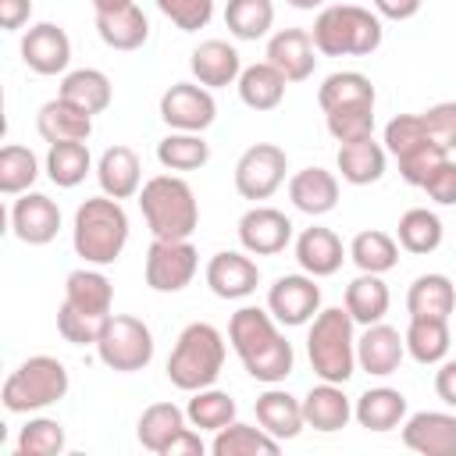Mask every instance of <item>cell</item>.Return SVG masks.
<instances>
[{"label":"cell","instance_id":"6da1fadb","mask_svg":"<svg viewBox=\"0 0 456 456\" xmlns=\"http://www.w3.org/2000/svg\"><path fill=\"white\" fill-rule=\"evenodd\" d=\"M228 342L242 360L246 374L264 385H281L292 374V342L278 331V321L264 306H239L228 321Z\"/></svg>","mask_w":456,"mask_h":456},{"label":"cell","instance_id":"7a4b0ae2","mask_svg":"<svg viewBox=\"0 0 456 456\" xmlns=\"http://www.w3.org/2000/svg\"><path fill=\"white\" fill-rule=\"evenodd\" d=\"M314 46L321 57H370L381 39V14L360 4H331L314 18Z\"/></svg>","mask_w":456,"mask_h":456},{"label":"cell","instance_id":"3957f363","mask_svg":"<svg viewBox=\"0 0 456 456\" xmlns=\"http://www.w3.org/2000/svg\"><path fill=\"white\" fill-rule=\"evenodd\" d=\"M71 246L93 267L114 264L128 246V214H125L121 200L93 196V200L78 203L75 221H71Z\"/></svg>","mask_w":456,"mask_h":456},{"label":"cell","instance_id":"277c9868","mask_svg":"<svg viewBox=\"0 0 456 456\" xmlns=\"http://www.w3.org/2000/svg\"><path fill=\"white\" fill-rule=\"evenodd\" d=\"M356 321L346 306H321L306 331V356L321 381L346 385L356 374Z\"/></svg>","mask_w":456,"mask_h":456},{"label":"cell","instance_id":"5b68a950","mask_svg":"<svg viewBox=\"0 0 456 456\" xmlns=\"http://www.w3.org/2000/svg\"><path fill=\"white\" fill-rule=\"evenodd\" d=\"M224 356H228L224 335L214 324H207V321H192L175 338V349L167 356V381L178 392L210 388L221 378Z\"/></svg>","mask_w":456,"mask_h":456},{"label":"cell","instance_id":"8992f818","mask_svg":"<svg viewBox=\"0 0 456 456\" xmlns=\"http://www.w3.org/2000/svg\"><path fill=\"white\" fill-rule=\"evenodd\" d=\"M139 210L153 239H189L200 224V203L182 175H153L139 189Z\"/></svg>","mask_w":456,"mask_h":456},{"label":"cell","instance_id":"52a82bcc","mask_svg":"<svg viewBox=\"0 0 456 456\" xmlns=\"http://www.w3.org/2000/svg\"><path fill=\"white\" fill-rule=\"evenodd\" d=\"M68 388H71L68 367L57 356L36 353L7 374L0 399H4L7 413H36V410H46V406L61 403L68 395Z\"/></svg>","mask_w":456,"mask_h":456},{"label":"cell","instance_id":"ba28073f","mask_svg":"<svg viewBox=\"0 0 456 456\" xmlns=\"http://www.w3.org/2000/svg\"><path fill=\"white\" fill-rule=\"evenodd\" d=\"M96 356L103 367L118 370V374H135L146 370L153 360V331L146 321L132 317V314H110L100 342H96Z\"/></svg>","mask_w":456,"mask_h":456},{"label":"cell","instance_id":"9c48e42d","mask_svg":"<svg viewBox=\"0 0 456 456\" xmlns=\"http://www.w3.org/2000/svg\"><path fill=\"white\" fill-rule=\"evenodd\" d=\"M289 171V157L281 146L274 142H253L249 150H242V157L235 160V192L242 200H271Z\"/></svg>","mask_w":456,"mask_h":456},{"label":"cell","instance_id":"30bf717a","mask_svg":"<svg viewBox=\"0 0 456 456\" xmlns=\"http://www.w3.org/2000/svg\"><path fill=\"white\" fill-rule=\"evenodd\" d=\"M200 267V253L189 239H153L146 249V285L153 292H182Z\"/></svg>","mask_w":456,"mask_h":456},{"label":"cell","instance_id":"8fae6325","mask_svg":"<svg viewBox=\"0 0 456 456\" xmlns=\"http://www.w3.org/2000/svg\"><path fill=\"white\" fill-rule=\"evenodd\" d=\"M160 121L171 132H207L217 118L214 89L200 82H175L160 93Z\"/></svg>","mask_w":456,"mask_h":456},{"label":"cell","instance_id":"7c38bea8","mask_svg":"<svg viewBox=\"0 0 456 456\" xmlns=\"http://www.w3.org/2000/svg\"><path fill=\"white\" fill-rule=\"evenodd\" d=\"M267 310L278 324L285 328H299L310 324L321 310V285L314 274H281L274 278V285L267 289Z\"/></svg>","mask_w":456,"mask_h":456},{"label":"cell","instance_id":"4fadbf2b","mask_svg":"<svg viewBox=\"0 0 456 456\" xmlns=\"http://www.w3.org/2000/svg\"><path fill=\"white\" fill-rule=\"evenodd\" d=\"M239 242L253 256H274L292 242V221L285 210L256 203L239 217Z\"/></svg>","mask_w":456,"mask_h":456},{"label":"cell","instance_id":"5bb4252c","mask_svg":"<svg viewBox=\"0 0 456 456\" xmlns=\"http://www.w3.org/2000/svg\"><path fill=\"white\" fill-rule=\"evenodd\" d=\"M21 61L36 75H68V64H71L68 32L53 21L28 25L25 36H21Z\"/></svg>","mask_w":456,"mask_h":456},{"label":"cell","instance_id":"9a60e30c","mask_svg":"<svg viewBox=\"0 0 456 456\" xmlns=\"http://www.w3.org/2000/svg\"><path fill=\"white\" fill-rule=\"evenodd\" d=\"M207 285L217 299H246L260 285V267L246 249H221L207 264Z\"/></svg>","mask_w":456,"mask_h":456},{"label":"cell","instance_id":"2e32d148","mask_svg":"<svg viewBox=\"0 0 456 456\" xmlns=\"http://www.w3.org/2000/svg\"><path fill=\"white\" fill-rule=\"evenodd\" d=\"M11 232L25 246H46L61 232V207L46 192H21L11 207Z\"/></svg>","mask_w":456,"mask_h":456},{"label":"cell","instance_id":"e0dca14e","mask_svg":"<svg viewBox=\"0 0 456 456\" xmlns=\"http://www.w3.org/2000/svg\"><path fill=\"white\" fill-rule=\"evenodd\" d=\"M403 445L420 456H456V417L445 410H420L403 420Z\"/></svg>","mask_w":456,"mask_h":456},{"label":"cell","instance_id":"ac0fdd59","mask_svg":"<svg viewBox=\"0 0 456 456\" xmlns=\"http://www.w3.org/2000/svg\"><path fill=\"white\" fill-rule=\"evenodd\" d=\"M406 356V338L399 335V328L378 321V324H367L363 335L356 338V367L367 370L370 378H388L399 370Z\"/></svg>","mask_w":456,"mask_h":456},{"label":"cell","instance_id":"d6986e66","mask_svg":"<svg viewBox=\"0 0 456 456\" xmlns=\"http://www.w3.org/2000/svg\"><path fill=\"white\" fill-rule=\"evenodd\" d=\"M267 64H274L285 82H306L317 68V46L306 28H278L267 39Z\"/></svg>","mask_w":456,"mask_h":456},{"label":"cell","instance_id":"ffe728a7","mask_svg":"<svg viewBox=\"0 0 456 456\" xmlns=\"http://www.w3.org/2000/svg\"><path fill=\"white\" fill-rule=\"evenodd\" d=\"M189 71L200 86L207 89H224L235 86L242 75V57L228 39H203L192 53H189Z\"/></svg>","mask_w":456,"mask_h":456},{"label":"cell","instance_id":"44dd1931","mask_svg":"<svg viewBox=\"0 0 456 456\" xmlns=\"http://www.w3.org/2000/svg\"><path fill=\"white\" fill-rule=\"evenodd\" d=\"M96 182L103 189V196H114V200H132L139 196L142 189V164H139V153L132 146H107L96 160Z\"/></svg>","mask_w":456,"mask_h":456},{"label":"cell","instance_id":"7402d4cb","mask_svg":"<svg viewBox=\"0 0 456 456\" xmlns=\"http://www.w3.org/2000/svg\"><path fill=\"white\" fill-rule=\"evenodd\" d=\"M253 413H256V424H260L267 435H274L278 442H289V438H296V435L306 428L303 399L289 395V392L278 388V385H267V388L256 395Z\"/></svg>","mask_w":456,"mask_h":456},{"label":"cell","instance_id":"603a6c76","mask_svg":"<svg viewBox=\"0 0 456 456\" xmlns=\"http://www.w3.org/2000/svg\"><path fill=\"white\" fill-rule=\"evenodd\" d=\"M346 256H349V249L342 246V239L331 228L314 224L296 235V264L314 278H331Z\"/></svg>","mask_w":456,"mask_h":456},{"label":"cell","instance_id":"cb8c5ba5","mask_svg":"<svg viewBox=\"0 0 456 456\" xmlns=\"http://www.w3.org/2000/svg\"><path fill=\"white\" fill-rule=\"evenodd\" d=\"M289 200L299 214L324 217L338 207V178L328 167H303L289 178Z\"/></svg>","mask_w":456,"mask_h":456},{"label":"cell","instance_id":"d4e9b609","mask_svg":"<svg viewBox=\"0 0 456 456\" xmlns=\"http://www.w3.org/2000/svg\"><path fill=\"white\" fill-rule=\"evenodd\" d=\"M353 417H356L360 428H367L374 435H385V431L403 428V420L410 417V406H406V395L399 388L378 385V388H367L353 403Z\"/></svg>","mask_w":456,"mask_h":456},{"label":"cell","instance_id":"484cf974","mask_svg":"<svg viewBox=\"0 0 456 456\" xmlns=\"http://www.w3.org/2000/svg\"><path fill=\"white\" fill-rule=\"evenodd\" d=\"M303 417H306V428H314L321 435H331V431H342L353 420V403L342 392V385L321 381L303 395Z\"/></svg>","mask_w":456,"mask_h":456},{"label":"cell","instance_id":"4316f807","mask_svg":"<svg viewBox=\"0 0 456 456\" xmlns=\"http://www.w3.org/2000/svg\"><path fill=\"white\" fill-rule=\"evenodd\" d=\"M36 132L46 142H86L93 135V118L86 110H78L75 103L53 96L36 110Z\"/></svg>","mask_w":456,"mask_h":456},{"label":"cell","instance_id":"83f0119b","mask_svg":"<svg viewBox=\"0 0 456 456\" xmlns=\"http://www.w3.org/2000/svg\"><path fill=\"white\" fill-rule=\"evenodd\" d=\"M335 164H338L342 182L374 185V182H381V175L388 167V150H385V142H374V135L370 139H356V142H338Z\"/></svg>","mask_w":456,"mask_h":456},{"label":"cell","instance_id":"f1b7e54d","mask_svg":"<svg viewBox=\"0 0 456 456\" xmlns=\"http://www.w3.org/2000/svg\"><path fill=\"white\" fill-rule=\"evenodd\" d=\"M96 32L110 50L128 53V50H139L150 39V21H146L142 7L132 0L118 11H96Z\"/></svg>","mask_w":456,"mask_h":456},{"label":"cell","instance_id":"f546056e","mask_svg":"<svg viewBox=\"0 0 456 456\" xmlns=\"http://www.w3.org/2000/svg\"><path fill=\"white\" fill-rule=\"evenodd\" d=\"M57 96L68 100V103H75V107L86 110L89 118H96V114H103V110L110 107L114 86H110V78H107L100 68H75V71H68V75L61 78Z\"/></svg>","mask_w":456,"mask_h":456},{"label":"cell","instance_id":"4dcf8cb0","mask_svg":"<svg viewBox=\"0 0 456 456\" xmlns=\"http://www.w3.org/2000/svg\"><path fill=\"white\" fill-rule=\"evenodd\" d=\"M406 310H410V317H442V321H449V314L456 310L452 278L442 274V271L417 274L410 292H406Z\"/></svg>","mask_w":456,"mask_h":456},{"label":"cell","instance_id":"1f68e13d","mask_svg":"<svg viewBox=\"0 0 456 456\" xmlns=\"http://www.w3.org/2000/svg\"><path fill=\"white\" fill-rule=\"evenodd\" d=\"M64 303H71V306H78V310H86V314H103V317H110L114 285H110V278H107L100 267L86 264V267H78V271H71V274L64 278Z\"/></svg>","mask_w":456,"mask_h":456},{"label":"cell","instance_id":"d6a6232c","mask_svg":"<svg viewBox=\"0 0 456 456\" xmlns=\"http://www.w3.org/2000/svg\"><path fill=\"white\" fill-rule=\"evenodd\" d=\"M189 428V417L182 406L175 403H150L142 413H139V424H135V438L142 449L164 456V449L171 445L175 435H182Z\"/></svg>","mask_w":456,"mask_h":456},{"label":"cell","instance_id":"836d02e7","mask_svg":"<svg viewBox=\"0 0 456 456\" xmlns=\"http://www.w3.org/2000/svg\"><path fill=\"white\" fill-rule=\"evenodd\" d=\"M388 303H392V292H388V285L381 281V274H367V271H360L349 285H346V310H349V317L356 321V324H378V321H385V314H388Z\"/></svg>","mask_w":456,"mask_h":456},{"label":"cell","instance_id":"e575fe53","mask_svg":"<svg viewBox=\"0 0 456 456\" xmlns=\"http://www.w3.org/2000/svg\"><path fill=\"white\" fill-rule=\"evenodd\" d=\"M285 86H289L285 75H281L274 64H267V61L242 68V75H239V82H235L239 100H242L249 110H274V107L285 100Z\"/></svg>","mask_w":456,"mask_h":456},{"label":"cell","instance_id":"d590c367","mask_svg":"<svg viewBox=\"0 0 456 456\" xmlns=\"http://www.w3.org/2000/svg\"><path fill=\"white\" fill-rule=\"evenodd\" d=\"M442 235H445L442 217H438L435 210H428V207H410V210L399 217V224H395V242H399V249H406V253H413V256L435 253V249L442 246Z\"/></svg>","mask_w":456,"mask_h":456},{"label":"cell","instance_id":"8d00e7d4","mask_svg":"<svg viewBox=\"0 0 456 456\" xmlns=\"http://www.w3.org/2000/svg\"><path fill=\"white\" fill-rule=\"evenodd\" d=\"M403 338H406V356H413L424 367H435L449 356V321L442 317H410Z\"/></svg>","mask_w":456,"mask_h":456},{"label":"cell","instance_id":"74e56055","mask_svg":"<svg viewBox=\"0 0 456 456\" xmlns=\"http://www.w3.org/2000/svg\"><path fill=\"white\" fill-rule=\"evenodd\" d=\"M278 449L281 442L274 435H267L264 428L242 424V420H232L228 428L214 431V442H210L214 456H278Z\"/></svg>","mask_w":456,"mask_h":456},{"label":"cell","instance_id":"f35d334b","mask_svg":"<svg viewBox=\"0 0 456 456\" xmlns=\"http://www.w3.org/2000/svg\"><path fill=\"white\" fill-rule=\"evenodd\" d=\"M317 103L321 110H338V107H356V103H378L374 82L363 71H331L321 86H317Z\"/></svg>","mask_w":456,"mask_h":456},{"label":"cell","instance_id":"ab89813d","mask_svg":"<svg viewBox=\"0 0 456 456\" xmlns=\"http://www.w3.org/2000/svg\"><path fill=\"white\" fill-rule=\"evenodd\" d=\"M349 260L367 271V274H388L395 264H399V242L395 235L388 232H378V228H363L353 235L349 242Z\"/></svg>","mask_w":456,"mask_h":456},{"label":"cell","instance_id":"60d3db41","mask_svg":"<svg viewBox=\"0 0 456 456\" xmlns=\"http://www.w3.org/2000/svg\"><path fill=\"white\" fill-rule=\"evenodd\" d=\"M93 171V153L86 142H50L46 150V178L57 189H75Z\"/></svg>","mask_w":456,"mask_h":456},{"label":"cell","instance_id":"b9f144b4","mask_svg":"<svg viewBox=\"0 0 456 456\" xmlns=\"http://www.w3.org/2000/svg\"><path fill=\"white\" fill-rule=\"evenodd\" d=\"M157 160L164 171H200L210 160V142L203 132H171L157 142Z\"/></svg>","mask_w":456,"mask_h":456},{"label":"cell","instance_id":"7bdbcfd3","mask_svg":"<svg viewBox=\"0 0 456 456\" xmlns=\"http://www.w3.org/2000/svg\"><path fill=\"white\" fill-rule=\"evenodd\" d=\"M224 25L235 39L256 43L274 25V4L271 0H228L224 4Z\"/></svg>","mask_w":456,"mask_h":456},{"label":"cell","instance_id":"ee69618b","mask_svg":"<svg viewBox=\"0 0 456 456\" xmlns=\"http://www.w3.org/2000/svg\"><path fill=\"white\" fill-rule=\"evenodd\" d=\"M192 399L185 403V417L192 428L200 431H221L235 420V399L221 388H200V392H189Z\"/></svg>","mask_w":456,"mask_h":456},{"label":"cell","instance_id":"f6af8a7d","mask_svg":"<svg viewBox=\"0 0 456 456\" xmlns=\"http://www.w3.org/2000/svg\"><path fill=\"white\" fill-rule=\"evenodd\" d=\"M39 178V160L28 146H18V142H7L0 150V192L4 196H21L36 185Z\"/></svg>","mask_w":456,"mask_h":456},{"label":"cell","instance_id":"bcb514c9","mask_svg":"<svg viewBox=\"0 0 456 456\" xmlns=\"http://www.w3.org/2000/svg\"><path fill=\"white\" fill-rule=\"evenodd\" d=\"M381 142H385L388 157L403 160V157L417 153L420 146H428V142H435V139H431V132H428V125H424L420 114H395V118L385 125V139H381Z\"/></svg>","mask_w":456,"mask_h":456},{"label":"cell","instance_id":"7dc6e473","mask_svg":"<svg viewBox=\"0 0 456 456\" xmlns=\"http://www.w3.org/2000/svg\"><path fill=\"white\" fill-rule=\"evenodd\" d=\"M107 321H110V317H103V314H86V310H78V306H71V303H64V299H61V306H57V331H61V338L71 342V346H96L100 335H103V328H107Z\"/></svg>","mask_w":456,"mask_h":456},{"label":"cell","instance_id":"c3c4849f","mask_svg":"<svg viewBox=\"0 0 456 456\" xmlns=\"http://www.w3.org/2000/svg\"><path fill=\"white\" fill-rule=\"evenodd\" d=\"M64 428L53 417H32L18 435V456H57L64 452Z\"/></svg>","mask_w":456,"mask_h":456},{"label":"cell","instance_id":"681fc988","mask_svg":"<svg viewBox=\"0 0 456 456\" xmlns=\"http://www.w3.org/2000/svg\"><path fill=\"white\" fill-rule=\"evenodd\" d=\"M328 135L335 142H356V139H370L374 135V107L370 103H356V107H338L324 114Z\"/></svg>","mask_w":456,"mask_h":456},{"label":"cell","instance_id":"f907efd6","mask_svg":"<svg viewBox=\"0 0 456 456\" xmlns=\"http://www.w3.org/2000/svg\"><path fill=\"white\" fill-rule=\"evenodd\" d=\"M157 7L182 32H200L214 18V0H157Z\"/></svg>","mask_w":456,"mask_h":456},{"label":"cell","instance_id":"816d5d0a","mask_svg":"<svg viewBox=\"0 0 456 456\" xmlns=\"http://www.w3.org/2000/svg\"><path fill=\"white\" fill-rule=\"evenodd\" d=\"M420 118H424L431 139L452 153V150H456V100H442V103L428 107Z\"/></svg>","mask_w":456,"mask_h":456},{"label":"cell","instance_id":"f5cc1de1","mask_svg":"<svg viewBox=\"0 0 456 456\" xmlns=\"http://www.w3.org/2000/svg\"><path fill=\"white\" fill-rule=\"evenodd\" d=\"M420 189H424L428 200H435L438 207H456V160L445 157V160L428 175V182H424Z\"/></svg>","mask_w":456,"mask_h":456},{"label":"cell","instance_id":"db71d44e","mask_svg":"<svg viewBox=\"0 0 456 456\" xmlns=\"http://www.w3.org/2000/svg\"><path fill=\"white\" fill-rule=\"evenodd\" d=\"M32 18V0H0V28L18 32Z\"/></svg>","mask_w":456,"mask_h":456},{"label":"cell","instance_id":"11a10c76","mask_svg":"<svg viewBox=\"0 0 456 456\" xmlns=\"http://www.w3.org/2000/svg\"><path fill=\"white\" fill-rule=\"evenodd\" d=\"M435 395L456 410V360H442L435 370Z\"/></svg>","mask_w":456,"mask_h":456},{"label":"cell","instance_id":"9f6ffc18","mask_svg":"<svg viewBox=\"0 0 456 456\" xmlns=\"http://www.w3.org/2000/svg\"><path fill=\"white\" fill-rule=\"evenodd\" d=\"M370 4L388 21H410V18H417V11H420L424 0H370Z\"/></svg>","mask_w":456,"mask_h":456},{"label":"cell","instance_id":"6f0895ef","mask_svg":"<svg viewBox=\"0 0 456 456\" xmlns=\"http://www.w3.org/2000/svg\"><path fill=\"white\" fill-rule=\"evenodd\" d=\"M203 438H200V431H192V428H185L182 435H175L171 438V445L164 449V456H203Z\"/></svg>","mask_w":456,"mask_h":456},{"label":"cell","instance_id":"680465c9","mask_svg":"<svg viewBox=\"0 0 456 456\" xmlns=\"http://www.w3.org/2000/svg\"><path fill=\"white\" fill-rule=\"evenodd\" d=\"M89 4H93V11H118V7H125L132 0H89Z\"/></svg>","mask_w":456,"mask_h":456},{"label":"cell","instance_id":"91938a15","mask_svg":"<svg viewBox=\"0 0 456 456\" xmlns=\"http://www.w3.org/2000/svg\"><path fill=\"white\" fill-rule=\"evenodd\" d=\"M285 4H292L296 11H314V7H324V0H285Z\"/></svg>","mask_w":456,"mask_h":456}]
</instances>
